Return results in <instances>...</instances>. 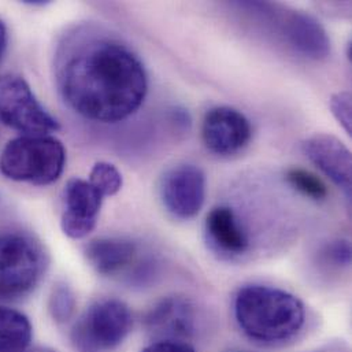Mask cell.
Returning a JSON list of instances; mask_svg holds the SVG:
<instances>
[{"mask_svg":"<svg viewBox=\"0 0 352 352\" xmlns=\"http://www.w3.org/2000/svg\"><path fill=\"white\" fill-rule=\"evenodd\" d=\"M58 87L67 106L82 118L117 124L142 107L148 78L144 65L126 45L94 38L63 59Z\"/></svg>","mask_w":352,"mask_h":352,"instance_id":"cell-1","label":"cell"},{"mask_svg":"<svg viewBox=\"0 0 352 352\" xmlns=\"http://www.w3.org/2000/svg\"><path fill=\"white\" fill-rule=\"evenodd\" d=\"M233 311L243 333L267 346L294 339L306 322V310L299 298L284 289L261 284L240 288Z\"/></svg>","mask_w":352,"mask_h":352,"instance_id":"cell-2","label":"cell"},{"mask_svg":"<svg viewBox=\"0 0 352 352\" xmlns=\"http://www.w3.org/2000/svg\"><path fill=\"white\" fill-rule=\"evenodd\" d=\"M66 150L48 135H22L12 139L0 155V173L8 179L44 186L63 173Z\"/></svg>","mask_w":352,"mask_h":352,"instance_id":"cell-3","label":"cell"},{"mask_svg":"<svg viewBox=\"0 0 352 352\" xmlns=\"http://www.w3.org/2000/svg\"><path fill=\"white\" fill-rule=\"evenodd\" d=\"M47 266L43 247L32 236L0 234V299H19L38 284Z\"/></svg>","mask_w":352,"mask_h":352,"instance_id":"cell-4","label":"cell"},{"mask_svg":"<svg viewBox=\"0 0 352 352\" xmlns=\"http://www.w3.org/2000/svg\"><path fill=\"white\" fill-rule=\"evenodd\" d=\"M132 327L131 309L122 300L100 299L77 320L70 339L77 352H111L124 343Z\"/></svg>","mask_w":352,"mask_h":352,"instance_id":"cell-5","label":"cell"},{"mask_svg":"<svg viewBox=\"0 0 352 352\" xmlns=\"http://www.w3.org/2000/svg\"><path fill=\"white\" fill-rule=\"evenodd\" d=\"M0 122L23 135H48L60 128L30 85L15 74L0 76Z\"/></svg>","mask_w":352,"mask_h":352,"instance_id":"cell-6","label":"cell"},{"mask_svg":"<svg viewBox=\"0 0 352 352\" xmlns=\"http://www.w3.org/2000/svg\"><path fill=\"white\" fill-rule=\"evenodd\" d=\"M265 11V7L262 4ZM269 22L276 28L284 43L303 58L321 60L331 54V40L325 28L313 15L302 11L276 12L274 7L266 4Z\"/></svg>","mask_w":352,"mask_h":352,"instance_id":"cell-7","label":"cell"},{"mask_svg":"<svg viewBox=\"0 0 352 352\" xmlns=\"http://www.w3.org/2000/svg\"><path fill=\"white\" fill-rule=\"evenodd\" d=\"M160 195L172 215L179 219L193 218L206 200V176L195 165H176L161 177Z\"/></svg>","mask_w":352,"mask_h":352,"instance_id":"cell-8","label":"cell"},{"mask_svg":"<svg viewBox=\"0 0 352 352\" xmlns=\"http://www.w3.org/2000/svg\"><path fill=\"white\" fill-rule=\"evenodd\" d=\"M252 138L248 118L229 106L210 109L201 124V140L206 148L219 157H232L243 151Z\"/></svg>","mask_w":352,"mask_h":352,"instance_id":"cell-9","label":"cell"},{"mask_svg":"<svg viewBox=\"0 0 352 352\" xmlns=\"http://www.w3.org/2000/svg\"><path fill=\"white\" fill-rule=\"evenodd\" d=\"M103 199L89 181L69 179L63 192L65 208L60 218L63 233L73 240L87 237L98 223Z\"/></svg>","mask_w":352,"mask_h":352,"instance_id":"cell-10","label":"cell"},{"mask_svg":"<svg viewBox=\"0 0 352 352\" xmlns=\"http://www.w3.org/2000/svg\"><path fill=\"white\" fill-rule=\"evenodd\" d=\"M303 151L349 199L351 197V151L340 139L327 133H317L303 143Z\"/></svg>","mask_w":352,"mask_h":352,"instance_id":"cell-11","label":"cell"},{"mask_svg":"<svg viewBox=\"0 0 352 352\" xmlns=\"http://www.w3.org/2000/svg\"><path fill=\"white\" fill-rule=\"evenodd\" d=\"M195 306L182 296H168L158 302L146 317V328L160 340L185 342L196 331Z\"/></svg>","mask_w":352,"mask_h":352,"instance_id":"cell-12","label":"cell"},{"mask_svg":"<svg viewBox=\"0 0 352 352\" xmlns=\"http://www.w3.org/2000/svg\"><path fill=\"white\" fill-rule=\"evenodd\" d=\"M204 233L210 248L222 258H239L250 248V240L240 219L228 206L214 207L207 214Z\"/></svg>","mask_w":352,"mask_h":352,"instance_id":"cell-13","label":"cell"},{"mask_svg":"<svg viewBox=\"0 0 352 352\" xmlns=\"http://www.w3.org/2000/svg\"><path fill=\"white\" fill-rule=\"evenodd\" d=\"M138 251V244L124 237H99L84 248L88 263L100 276L124 273L135 263Z\"/></svg>","mask_w":352,"mask_h":352,"instance_id":"cell-14","label":"cell"},{"mask_svg":"<svg viewBox=\"0 0 352 352\" xmlns=\"http://www.w3.org/2000/svg\"><path fill=\"white\" fill-rule=\"evenodd\" d=\"M32 335V324L25 314L0 306V352L29 350Z\"/></svg>","mask_w":352,"mask_h":352,"instance_id":"cell-15","label":"cell"},{"mask_svg":"<svg viewBox=\"0 0 352 352\" xmlns=\"http://www.w3.org/2000/svg\"><path fill=\"white\" fill-rule=\"evenodd\" d=\"M48 310L58 324H65L72 320L76 311V296L69 285L60 283L52 288L48 299Z\"/></svg>","mask_w":352,"mask_h":352,"instance_id":"cell-16","label":"cell"},{"mask_svg":"<svg viewBox=\"0 0 352 352\" xmlns=\"http://www.w3.org/2000/svg\"><path fill=\"white\" fill-rule=\"evenodd\" d=\"M287 181L294 189L313 200H324L328 196V188L324 181L306 169H289L287 172Z\"/></svg>","mask_w":352,"mask_h":352,"instance_id":"cell-17","label":"cell"},{"mask_svg":"<svg viewBox=\"0 0 352 352\" xmlns=\"http://www.w3.org/2000/svg\"><path fill=\"white\" fill-rule=\"evenodd\" d=\"M88 181L103 197L113 196L122 188V176L120 170L109 162L95 164Z\"/></svg>","mask_w":352,"mask_h":352,"instance_id":"cell-18","label":"cell"},{"mask_svg":"<svg viewBox=\"0 0 352 352\" xmlns=\"http://www.w3.org/2000/svg\"><path fill=\"white\" fill-rule=\"evenodd\" d=\"M331 110L347 135L352 133V99L347 91L338 92L331 98Z\"/></svg>","mask_w":352,"mask_h":352,"instance_id":"cell-19","label":"cell"},{"mask_svg":"<svg viewBox=\"0 0 352 352\" xmlns=\"http://www.w3.org/2000/svg\"><path fill=\"white\" fill-rule=\"evenodd\" d=\"M325 256L335 266L347 267L351 263V245L346 240H338L327 247Z\"/></svg>","mask_w":352,"mask_h":352,"instance_id":"cell-20","label":"cell"},{"mask_svg":"<svg viewBox=\"0 0 352 352\" xmlns=\"http://www.w3.org/2000/svg\"><path fill=\"white\" fill-rule=\"evenodd\" d=\"M142 352H196L192 346L178 340H158Z\"/></svg>","mask_w":352,"mask_h":352,"instance_id":"cell-21","label":"cell"},{"mask_svg":"<svg viewBox=\"0 0 352 352\" xmlns=\"http://www.w3.org/2000/svg\"><path fill=\"white\" fill-rule=\"evenodd\" d=\"M6 48H7V29L3 21L0 19V59L3 58Z\"/></svg>","mask_w":352,"mask_h":352,"instance_id":"cell-22","label":"cell"},{"mask_svg":"<svg viewBox=\"0 0 352 352\" xmlns=\"http://www.w3.org/2000/svg\"><path fill=\"white\" fill-rule=\"evenodd\" d=\"M25 352H55L48 349H33V350H26Z\"/></svg>","mask_w":352,"mask_h":352,"instance_id":"cell-23","label":"cell"}]
</instances>
